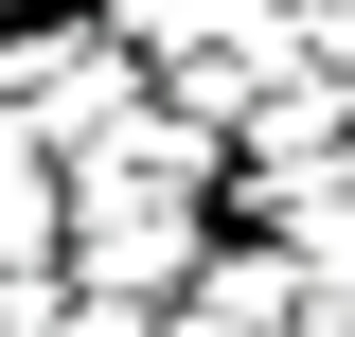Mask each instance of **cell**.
<instances>
[{"label": "cell", "mask_w": 355, "mask_h": 337, "mask_svg": "<svg viewBox=\"0 0 355 337\" xmlns=\"http://www.w3.org/2000/svg\"><path fill=\"white\" fill-rule=\"evenodd\" d=\"M196 266H214V196H178V178H71L53 284H89V302H196Z\"/></svg>", "instance_id": "cell-1"}, {"label": "cell", "mask_w": 355, "mask_h": 337, "mask_svg": "<svg viewBox=\"0 0 355 337\" xmlns=\"http://www.w3.org/2000/svg\"><path fill=\"white\" fill-rule=\"evenodd\" d=\"M0 107H18V125H36V160L71 178V160H107L160 89H142V53L107 36V18H18V89H0Z\"/></svg>", "instance_id": "cell-2"}, {"label": "cell", "mask_w": 355, "mask_h": 337, "mask_svg": "<svg viewBox=\"0 0 355 337\" xmlns=\"http://www.w3.org/2000/svg\"><path fill=\"white\" fill-rule=\"evenodd\" d=\"M53 231H71V178H53V160H36V125L0 107V284H36Z\"/></svg>", "instance_id": "cell-3"}, {"label": "cell", "mask_w": 355, "mask_h": 337, "mask_svg": "<svg viewBox=\"0 0 355 337\" xmlns=\"http://www.w3.org/2000/svg\"><path fill=\"white\" fill-rule=\"evenodd\" d=\"M196 302H214V320H266V337H302V266H284V249H249V231H214Z\"/></svg>", "instance_id": "cell-4"}, {"label": "cell", "mask_w": 355, "mask_h": 337, "mask_svg": "<svg viewBox=\"0 0 355 337\" xmlns=\"http://www.w3.org/2000/svg\"><path fill=\"white\" fill-rule=\"evenodd\" d=\"M0 18H18V0H0Z\"/></svg>", "instance_id": "cell-5"}]
</instances>
